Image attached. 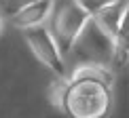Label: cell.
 <instances>
[{
  "instance_id": "obj_1",
  "label": "cell",
  "mask_w": 129,
  "mask_h": 118,
  "mask_svg": "<svg viewBox=\"0 0 129 118\" xmlns=\"http://www.w3.org/2000/svg\"><path fill=\"white\" fill-rule=\"evenodd\" d=\"M51 99L70 118H106L112 105V72L106 66L80 63L68 78H57Z\"/></svg>"
},
{
  "instance_id": "obj_2",
  "label": "cell",
  "mask_w": 129,
  "mask_h": 118,
  "mask_svg": "<svg viewBox=\"0 0 129 118\" xmlns=\"http://www.w3.org/2000/svg\"><path fill=\"white\" fill-rule=\"evenodd\" d=\"M89 21H91L89 13L78 4V0H53L45 28L53 36L63 59L70 55L72 44L76 42V38L80 36V32L85 30V25Z\"/></svg>"
},
{
  "instance_id": "obj_3",
  "label": "cell",
  "mask_w": 129,
  "mask_h": 118,
  "mask_svg": "<svg viewBox=\"0 0 129 118\" xmlns=\"http://www.w3.org/2000/svg\"><path fill=\"white\" fill-rule=\"evenodd\" d=\"M76 51L83 57V63H95V66H106L112 61V38L95 23L93 19L85 25L76 42L72 44L70 53Z\"/></svg>"
},
{
  "instance_id": "obj_4",
  "label": "cell",
  "mask_w": 129,
  "mask_h": 118,
  "mask_svg": "<svg viewBox=\"0 0 129 118\" xmlns=\"http://www.w3.org/2000/svg\"><path fill=\"white\" fill-rule=\"evenodd\" d=\"M23 40L28 42L30 51L34 53V57L49 72H53L57 78L66 76V59L61 57L55 40H53V36L49 34V30L45 25H36V28L23 30Z\"/></svg>"
},
{
  "instance_id": "obj_5",
  "label": "cell",
  "mask_w": 129,
  "mask_h": 118,
  "mask_svg": "<svg viewBox=\"0 0 129 118\" xmlns=\"http://www.w3.org/2000/svg\"><path fill=\"white\" fill-rule=\"evenodd\" d=\"M51 7H53V0H36V2L28 4V7L11 13L9 19L13 23V28H17L21 32L36 28V25H45V21L51 13Z\"/></svg>"
},
{
  "instance_id": "obj_6",
  "label": "cell",
  "mask_w": 129,
  "mask_h": 118,
  "mask_svg": "<svg viewBox=\"0 0 129 118\" xmlns=\"http://www.w3.org/2000/svg\"><path fill=\"white\" fill-rule=\"evenodd\" d=\"M91 19L112 38V36L119 32V28L125 23V19H127V0H114L110 7H106L102 13H98Z\"/></svg>"
},
{
  "instance_id": "obj_7",
  "label": "cell",
  "mask_w": 129,
  "mask_h": 118,
  "mask_svg": "<svg viewBox=\"0 0 129 118\" xmlns=\"http://www.w3.org/2000/svg\"><path fill=\"white\" fill-rule=\"evenodd\" d=\"M112 2H114V0H78V4L89 13V17H95V15L102 13L106 7H110Z\"/></svg>"
},
{
  "instance_id": "obj_8",
  "label": "cell",
  "mask_w": 129,
  "mask_h": 118,
  "mask_svg": "<svg viewBox=\"0 0 129 118\" xmlns=\"http://www.w3.org/2000/svg\"><path fill=\"white\" fill-rule=\"evenodd\" d=\"M32 2H36V0H4V9H7V13L11 15V13L28 7V4H32Z\"/></svg>"
},
{
  "instance_id": "obj_9",
  "label": "cell",
  "mask_w": 129,
  "mask_h": 118,
  "mask_svg": "<svg viewBox=\"0 0 129 118\" xmlns=\"http://www.w3.org/2000/svg\"><path fill=\"white\" fill-rule=\"evenodd\" d=\"M2 28H4V19H2V15H0V34H2Z\"/></svg>"
}]
</instances>
